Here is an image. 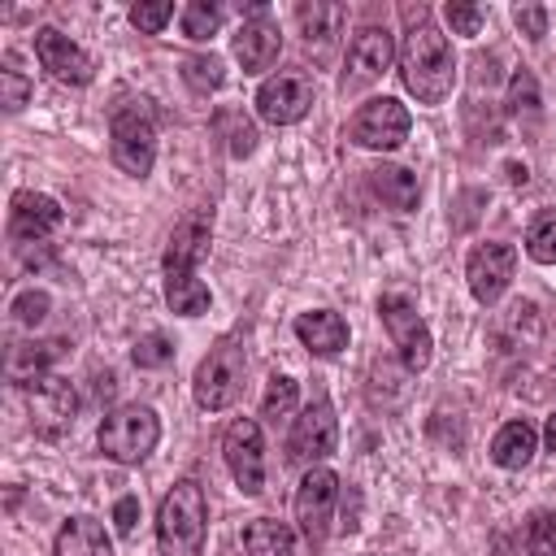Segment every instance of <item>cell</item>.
<instances>
[{
  "mask_svg": "<svg viewBox=\"0 0 556 556\" xmlns=\"http://www.w3.org/2000/svg\"><path fill=\"white\" fill-rule=\"evenodd\" d=\"M26 404H30L35 430L48 434V439L61 434V430L74 421V413H78L74 387H70L65 378H56V374H30V378H26Z\"/></svg>",
  "mask_w": 556,
  "mask_h": 556,
  "instance_id": "13",
  "label": "cell"
},
{
  "mask_svg": "<svg viewBox=\"0 0 556 556\" xmlns=\"http://www.w3.org/2000/svg\"><path fill=\"white\" fill-rule=\"evenodd\" d=\"M295 17H300V26H304V39L313 43V39H330V35H339V22H343V9L339 4H300L295 9Z\"/></svg>",
  "mask_w": 556,
  "mask_h": 556,
  "instance_id": "30",
  "label": "cell"
},
{
  "mask_svg": "<svg viewBox=\"0 0 556 556\" xmlns=\"http://www.w3.org/2000/svg\"><path fill=\"white\" fill-rule=\"evenodd\" d=\"M222 456H226V469H230V478L243 495L265 491V439H261V426L252 417H235L226 426Z\"/></svg>",
  "mask_w": 556,
  "mask_h": 556,
  "instance_id": "10",
  "label": "cell"
},
{
  "mask_svg": "<svg viewBox=\"0 0 556 556\" xmlns=\"http://www.w3.org/2000/svg\"><path fill=\"white\" fill-rule=\"evenodd\" d=\"M295 339L313 356H339L348 348V321L334 308H308L295 317Z\"/></svg>",
  "mask_w": 556,
  "mask_h": 556,
  "instance_id": "19",
  "label": "cell"
},
{
  "mask_svg": "<svg viewBox=\"0 0 556 556\" xmlns=\"http://www.w3.org/2000/svg\"><path fill=\"white\" fill-rule=\"evenodd\" d=\"M52 556H113V543L96 517H70L52 539Z\"/></svg>",
  "mask_w": 556,
  "mask_h": 556,
  "instance_id": "20",
  "label": "cell"
},
{
  "mask_svg": "<svg viewBox=\"0 0 556 556\" xmlns=\"http://www.w3.org/2000/svg\"><path fill=\"white\" fill-rule=\"evenodd\" d=\"M35 56H39V65H43L56 83L87 87V83L96 78V61H91V56H87L70 35H61L56 26L35 30Z\"/></svg>",
  "mask_w": 556,
  "mask_h": 556,
  "instance_id": "15",
  "label": "cell"
},
{
  "mask_svg": "<svg viewBox=\"0 0 556 556\" xmlns=\"http://www.w3.org/2000/svg\"><path fill=\"white\" fill-rule=\"evenodd\" d=\"M408 126H413V117L395 96H374L352 113L348 139L356 148H369V152H395L408 139Z\"/></svg>",
  "mask_w": 556,
  "mask_h": 556,
  "instance_id": "8",
  "label": "cell"
},
{
  "mask_svg": "<svg viewBox=\"0 0 556 556\" xmlns=\"http://www.w3.org/2000/svg\"><path fill=\"white\" fill-rule=\"evenodd\" d=\"M513 22L521 26V35H526V39H543V35H547V9H543V4L513 9Z\"/></svg>",
  "mask_w": 556,
  "mask_h": 556,
  "instance_id": "38",
  "label": "cell"
},
{
  "mask_svg": "<svg viewBox=\"0 0 556 556\" xmlns=\"http://www.w3.org/2000/svg\"><path fill=\"white\" fill-rule=\"evenodd\" d=\"M213 130H217V139L226 143V152L230 156H252V148H256V126L243 117V109H217L213 113Z\"/></svg>",
  "mask_w": 556,
  "mask_h": 556,
  "instance_id": "25",
  "label": "cell"
},
{
  "mask_svg": "<svg viewBox=\"0 0 556 556\" xmlns=\"http://www.w3.org/2000/svg\"><path fill=\"white\" fill-rule=\"evenodd\" d=\"M243 374H248V352L239 339H222L208 348V356L195 365V378H191V391H195V404L204 413H222L230 408L239 395H243Z\"/></svg>",
  "mask_w": 556,
  "mask_h": 556,
  "instance_id": "4",
  "label": "cell"
},
{
  "mask_svg": "<svg viewBox=\"0 0 556 556\" xmlns=\"http://www.w3.org/2000/svg\"><path fill=\"white\" fill-rule=\"evenodd\" d=\"M400 83L417 104H443L456 87L452 39L426 17V9H417V17L408 22V35L400 43Z\"/></svg>",
  "mask_w": 556,
  "mask_h": 556,
  "instance_id": "1",
  "label": "cell"
},
{
  "mask_svg": "<svg viewBox=\"0 0 556 556\" xmlns=\"http://www.w3.org/2000/svg\"><path fill=\"white\" fill-rule=\"evenodd\" d=\"M230 48H235V61L243 65V74H265L282 52V30L269 13H256V17H243Z\"/></svg>",
  "mask_w": 556,
  "mask_h": 556,
  "instance_id": "17",
  "label": "cell"
},
{
  "mask_svg": "<svg viewBox=\"0 0 556 556\" xmlns=\"http://www.w3.org/2000/svg\"><path fill=\"white\" fill-rule=\"evenodd\" d=\"M391 56H395V43L387 35V26H361L348 43V61H343V96L378 83L387 70H391Z\"/></svg>",
  "mask_w": 556,
  "mask_h": 556,
  "instance_id": "11",
  "label": "cell"
},
{
  "mask_svg": "<svg viewBox=\"0 0 556 556\" xmlns=\"http://www.w3.org/2000/svg\"><path fill=\"white\" fill-rule=\"evenodd\" d=\"M513 269H517V248L504 243V239H491V243H478L465 261V282H469V295L478 304H495L508 282H513Z\"/></svg>",
  "mask_w": 556,
  "mask_h": 556,
  "instance_id": "12",
  "label": "cell"
},
{
  "mask_svg": "<svg viewBox=\"0 0 556 556\" xmlns=\"http://www.w3.org/2000/svg\"><path fill=\"white\" fill-rule=\"evenodd\" d=\"M378 317H382V326H387L391 343L400 348L404 369H408V374H421V369L430 365L434 339H430V326L421 321L417 304H413L408 295H400V291H387V295L378 300Z\"/></svg>",
  "mask_w": 556,
  "mask_h": 556,
  "instance_id": "7",
  "label": "cell"
},
{
  "mask_svg": "<svg viewBox=\"0 0 556 556\" xmlns=\"http://www.w3.org/2000/svg\"><path fill=\"white\" fill-rule=\"evenodd\" d=\"M208 239H213V213L208 208L187 213L161 252V269H195L208 256Z\"/></svg>",
  "mask_w": 556,
  "mask_h": 556,
  "instance_id": "18",
  "label": "cell"
},
{
  "mask_svg": "<svg viewBox=\"0 0 556 556\" xmlns=\"http://www.w3.org/2000/svg\"><path fill=\"white\" fill-rule=\"evenodd\" d=\"M26 100H30V78L22 70L4 65L0 70V104H4V113H17Z\"/></svg>",
  "mask_w": 556,
  "mask_h": 556,
  "instance_id": "36",
  "label": "cell"
},
{
  "mask_svg": "<svg viewBox=\"0 0 556 556\" xmlns=\"http://www.w3.org/2000/svg\"><path fill=\"white\" fill-rule=\"evenodd\" d=\"M243 552L248 556H300L295 530L278 517H256L243 526Z\"/></svg>",
  "mask_w": 556,
  "mask_h": 556,
  "instance_id": "23",
  "label": "cell"
},
{
  "mask_svg": "<svg viewBox=\"0 0 556 556\" xmlns=\"http://www.w3.org/2000/svg\"><path fill=\"white\" fill-rule=\"evenodd\" d=\"M48 308H52V295H48V291H39V287H26V291H22V295H13V304H9V313H13L22 326H43Z\"/></svg>",
  "mask_w": 556,
  "mask_h": 556,
  "instance_id": "33",
  "label": "cell"
},
{
  "mask_svg": "<svg viewBox=\"0 0 556 556\" xmlns=\"http://www.w3.org/2000/svg\"><path fill=\"white\" fill-rule=\"evenodd\" d=\"M443 17H447L452 35H478L482 22H486V13H482L478 4H460V0H447V4H443Z\"/></svg>",
  "mask_w": 556,
  "mask_h": 556,
  "instance_id": "37",
  "label": "cell"
},
{
  "mask_svg": "<svg viewBox=\"0 0 556 556\" xmlns=\"http://www.w3.org/2000/svg\"><path fill=\"white\" fill-rule=\"evenodd\" d=\"M65 222L61 204L43 191H13L9 200V239L13 243H43Z\"/></svg>",
  "mask_w": 556,
  "mask_h": 556,
  "instance_id": "16",
  "label": "cell"
},
{
  "mask_svg": "<svg viewBox=\"0 0 556 556\" xmlns=\"http://www.w3.org/2000/svg\"><path fill=\"white\" fill-rule=\"evenodd\" d=\"M543 447L547 452H556V408L547 413V421H543Z\"/></svg>",
  "mask_w": 556,
  "mask_h": 556,
  "instance_id": "40",
  "label": "cell"
},
{
  "mask_svg": "<svg viewBox=\"0 0 556 556\" xmlns=\"http://www.w3.org/2000/svg\"><path fill=\"white\" fill-rule=\"evenodd\" d=\"M339 447V417H334V404L317 391L304 413L291 421V434H287V465H321L330 452Z\"/></svg>",
  "mask_w": 556,
  "mask_h": 556,
  "instance_id": "6",
  "label": "cell"
},
{
  "mask_svg": "<svg viewBox=\"0 0 556 556\" xmlns=\"http://www.w3.org/2000/svg\"><path fill=\"white\" fill-rule=\"evenodd\" d=\"M182 83H187L195 96L217 91V87L226 83V65H222V56H217V52H195V56H187V61H182Z\"/></svg>",
  "mask_w": 556,
  "mask_h": 556,
  "instance_id": "26",
  "label": "cell"
},
{
  "mask_svg": "<svg viewBox=\"0 0 556 556\" xmlns=\"http://www.w3.org/2000/svg\"><path fill=\"white\" fill-rule=\"evenodd\" d=\"M174 17V0H156V4H135L130 9V26L143 30V35H161Z\"/></svg>",
  "mask_w": 556,
  "mask_h": 556,
  "instance_id": "34",
  "label": "cell"
},
{
  "mask_svg": "<svg viewBox=\"0 0 556 556\" xmlns=\"http://www.w3.org/2000/svg\"><path fill=\"white\" fill-rule=\"evenodd\" d=\"M508 109L513 113H539V83L530 70H517L508 78Z\"/></svg>",
  "mask_w": 556,
  "mask_h": 556,
  "instance_id": "35",
  "label": "cell"
},
{
  "mask_svg": "<svg viewBox=\"0 0 556 556\" xmlns=\"http://www.w3.org/2000/svg\"><path fill=\"white\" fill-rule=\"evenodd\" d=\"M334 504H339V478H334V469H326V465L304 469V478L295 486V521H300V534L308 539V547H321L326 543L330 521H334Z\"/></svg>",
  "mask_w": 556,
  "mask_h": 556,
  "instance_id": "9",
  "label": "cell"
},
{
  "mask_svg": "<svg viewBox=\"0 0 556 556\" xmlns=\"http://www.w3.org/2000/svg\"><path fill=\"white\" fill-rule=\"evenodd\" d=\"M369 187H374V195H378L387 208H395V213H413L417 200H421V182H417V174L404 169V165H374V169H369Z\"/></svg>",
  "mask_w": 556,
  "mask_h": 556,
  "instance_id": "21",
  "label": "cell"
},
{
  "mask_svg": "<svg viewBox=\"0 0 556 556\" xmlns=\"http://www.w3.org/2000/svg\"><path fill=\"white\" fill-rule=\"evenodd\" d=\"M534 447H539L534 426L517 417V421H504V426L495 430V439H491V460H495L500 469H526V465L534 460Z\"/></svg>",
  "mask_w": 556,
  "mask_h": 556,
  "instance_id": "22",
  "label": "cell"
},
{
  "mask_svg": "<svg viewBox=\"0 0 556 556\" xmlns=\"http://www.w3.org/2000/svg\"><path fill=\"white\" fill-rule=\"evenodd\" d=\"M165 304L178 317H200V313H208L213 295H208V287L200 282L195 269H165Z\"/></svg>",
  "mask_w": 556,
  "mask_h": 556,
  "instance_id": "24",
  "label": "cell"
},
{
  "mask_svg": "<svg viewBox=\"0 0 556 556\" xmlns=\"http://www.w3.org/2000/svg\"><path fill=\"white\" fill-rule=\"evenodd\" d=\"M526 256L534 265H556V208L539 213L526 230Z\"/></svg>",
  "mask_w": 556,
  "mask_h": 556,
  "instance_id": "28",
  "label": "cell"
},
{
  "mask_svg": "<svg viewBox=\"0 0 556 556\" xmlns=\"http://www.w3.org/2000/svg\"><path fill=\"white\" fill-rule=\"evenodd\" d=\"M130 361H135L139 369H165V365L174 361V343H169L161 330L139 334V339H135V348H130Z\"/></svg>",
  "mask_w": 556,
  "mask_h": 556,
  "instance_id": "31",
  "label": "cell"
},
{
  "mask_svg": "<svg viewBox=\"0 0 556 556\" xmlns=\"http://www.w3.org/2000/svg\"><path fill=\"white\" fill-rule=\"evenodd\" d=\"M222 4H213V0H191L187 9H182V35L187 39H195V43H204V39H213L217 30H222Z\"/></svg>",
  "mask_w": 556,
  "mask_h": 556,
  "instance_id": "29",
  "label": "cell"
},
{
  "mask_svg": "<svg viewBox=\"0 0 556 556\" xmlns=\"http://www.w3.org/2000/svg\"><path fill=\"white\" fill-rule=\"evenodd\" d=\"M526 556H556V513H534L526 521Z\"/></svg>",
  "mask_w": 556,
  "mask_h": 556,
  "instance_id": "32",
  "label": "cell"
},
{
  "mask_svg": "<svg viewBox=\"0 0 556 556\" xmlns=\"http://www.w3.org/2000/svg\"><path fill=\"white\" fill-rule=\"evenodd\" d=\"M208 539V500L195 478H178L156 508V547L161 556H200Z\"/></svg>",
  "mask_w": 556,
  "mask_h": 556,
  "instance_id": "2",
  "label": "cell"
},
{
  "mask_svg": "<svg viewBox=\"0 0 556 556\" xmlns=\"http://www.w3.org/2000/svg\"><path fill=\"white\" fill-rule=\"evenodd\" d=\"M256 117L269 126H295L313 109V83L304 74H274L256 87Z\"/></svg>",
  "mask_w": 556,
  "mask_h": 556,
  "instance_id": "14",
  "label": "cell"
},
{
  "mask_svg": "<svg viewBox=\"0 0 556 556\" xmlns=\"http://www.w3.org/2000/svg\"><path fill=\"white\" fill-rule=\"evenodd\" d=\"M295 400H300V382H295V378H287V374H269L265 395H261V417L278 426L282 417H291V413H295Z\"/></svg>",
  "mask_w": 556,
  "mask_h": 556,
  "instance_id": "27",
  "label": "cell"
},
{
  "mask_svg": "<svg viewBox=\"0 0 556 556\" xmlns=\"http://www.w3.org/2000/svg\"><path fill=\"white\" fill-rule=\"evenodd\" d=\"M135 521H139V495H122V500L113 504V530H117V534H130Z\"/></svg>",
  "mask_w": 556,
  "mask_h": 556,
  "instance_id": "39",
  "label": "cell"
},
{
  "mask_svg": "<svg viewBox=\"0 0 556 556\" xmlns=\"http://www.w3.org/2000/svg\"><path fill=\"white\" fill-rule=\"evenodd\" d=\"M96 443L109 460L117 465H139L152 456V447L161 443V421L148 404H122L113 413H104L100 430H96Z\"/></svg>",
  "mask_w": 556,
  "mask_h": 556,
  "instance_id": "3",
  "label": "cell"
},
{
  "mask_svg": "<svg viewBox=\"0 0 556 556\" xmlns=\"http://www.w3.org/2000/svg\"><path fill=\"white\" fill-rule=\"evenodd\" d=\"M109 152H113V165L130 178H148L152 174V161H156V126L148 117V109L139 104H126L113 113L109 122Z\"/></svg>",
  "mask_w": 556,
  "mask_h": 556,
  "instance_id": "5",
  "label": "cell"
}]
</instances>
